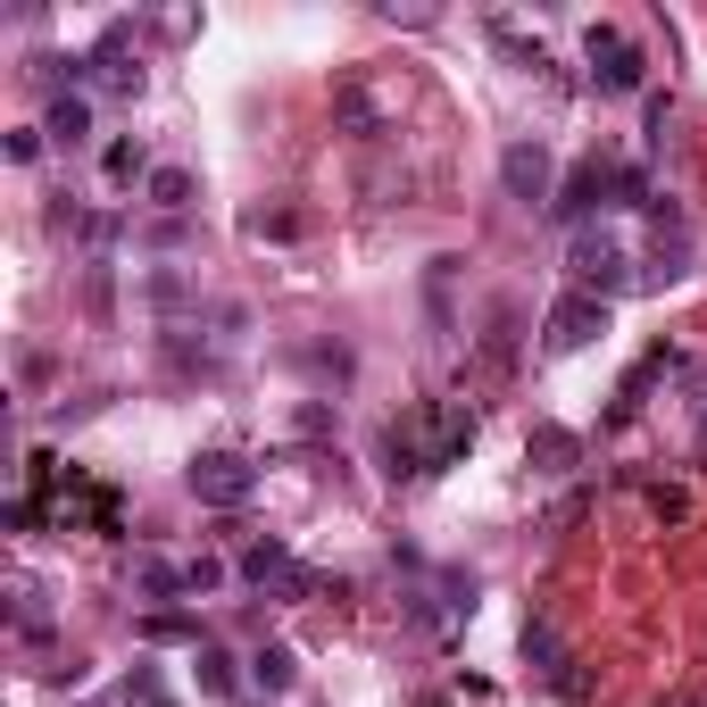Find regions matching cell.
Masks as SVG:
<instances>
[{
	"label": "cell",
	"instance_id": "cell-8",
	"mask_svg": "<svg viewBox=\"0 0 707 707\" xmlns=\"http://www.w3.org/2000/svg\"><path fill=\"white\" fill-rule=\"evenodd\" d=\"M334 117L350 133H383V117H374V100H367V84H358V75H341L334 84Z\"/></svg>",
	"mask_w": 707,
	"mask_h": 707
},
{
	"label": "cell",
	"instance_id": "cell-10",
	"mask_svg": "<svg viewBox=\"0 0 707 707\" xmlns=\"http://www.w3.org/2000/svg\"><path fill=\"white\" fill-rule=\"evenodd\" d=\"M42 133H58V142H84V133H93V109H84V100H58V109H51V126H42Z\"/></svg>",
	"mask_w": 707,
	"mask_h": 707
},
{
	"label": "cell",
	"instance_id": "cell-1",
	"mask_svg": "<svg viewBox=\"0 0 707 707\" xmlns=\"http://www.w3.org/2000/svg\"><path fill=\"white\" fill-rule=\"evenodd\" d=\"M466 442H475V416L466 409H425V416H409V425H391V475H433V466H449V458H466Z\"/></svg>",
	"mask_w": 707,
	"mask_h": 707
},
{
	"label": "cell",
	"instance_id": "cell-7",
	"mask_svg": "<svg viewBox=\"0 0 707 707\" xmlns=\"http://www.w3.org/2000/svg\"><path fill=\"white\" fill-rule=\"evenodd\" d=\"M575 275L591 283V292H608V283H624V250L599 233V242H575Z\"/></svg>",
	"mask_w": 707,
	"mask_h": 707
},
{
	"label": "cell",
	"instance_id": "cell-4",
	"mask_svg": "<svg viewBox=\"0 0 707 707\" xmlns=\"http://www.w3.org/2000/svg\"><path fill=\"white\" fill-rule=\"evenodd\" d=\"M591 67L608 75V93H633L641 84V51L624 34H608V25H591Z\"/></svg>",
	"mask_w": 707,
	"mask_h": 707
},
{
	"label": "cell",
	"instance_id": "cell-13",
	"mask_svg": "<svg viewBox=\"0 0 707 707\" xmlns=\"http://www.w3.org/2000/svg\"><path fill=\"white\" fill-rule=\"evenodd\" d=\"M533 458H541V466H566V458H575V433L541 425V433H533Z\"/></svg>",
	"mask_w": 707,
	"mask_h": 707
},
{
	"label": "cell",
	"instance_id": "cell-11",
	"mask_svg": "<svg viewBox=\"0 0 707 707\" xmlns=\"http://www.w3.org/2000/svg\"><path fill=\"white\" fill-rule=\"evenodd\" d=\"M150 200H159V208H184L192 200V175L184 167H159V175H150Z\"/></svg>",
	"mask_w": 707,
	"mask_h": 707
},
{
	"label": "cell",
	"instance_id": "cell-3",
	"mask_svg": "<svg viewBox=\"0 0 707 707\" xmlns=\"http://www.w3.org/2000/svg\"><path fill=\"white\" fill-rule=\"evenodd\" d=\"M541 334H550V350H583L591 334H608V300H599V292H566Z\"/></svg>",
	"mask_w": 707,
	"mask_h": 707
},
{
	"label": "cell",
	"instance_id": "cell-2",
	"mask_svg": "<svg viewBox=\"0 0 707 707\" xmlns=\"http://www.w3.org/2000/svg\"><path fill=\"white\" fill-rule=\"evenodd\" d=\"M250 458H233V449H208V458H192V491H200L208 508H242L250 500Z\"/></svg>",
	"mask_w": 707,
	"mask_h": 707
},
{
	"label": "cell",
	"instance_id": "cell-5",
	"mask_svg": "<svg viewBox=\"0 0 707 707\" xmlns=\"http://www.w3.org/2000/svg\"><path fill=\"white\" fill-rule=\"evenodd\" d=\"M500 175H508V192H516V200H541V192H550V150H541V142H508Z\"/></svg>",
	"mask_w": 707,
	"mask_h": 707
},
{
	"label": "cell",
	"instance_id": "cell-9",
	"mask_svg": "<svg viewBox=\"0 0 707 707\" xmlns=\"http://www.w3.org/2000/svg\"><path fill=\"white\" fill-rule=\"evenodd\" d=\"M599 192H608V167L591 159V167H575V184H566V200H558V208H566V217H583V208H591Z\"/></svg>",
	"mask_w": 707,
	"mask_h": 707
},
{
	"label": "cell",
	"instance_id": "cell-15",
	"mask_svg": "<svg viewBox=\"0 0 707 707\" xmlns=\"http://www.w3.org/2000/svg\"><path fill=\"white\" fill-rule=\"evenodd\" d=\"M200 690H208V699H225V690H233V666H225V657H217V650H208V657H200Z\"/></svg>",
	"mask_w": 707,
	"mask_h": 707
},
{
	"label": "cell",
	"instance_id": "cell-14",
	"mask_svg": "<svg viewBox=\"0 0 707 707\" xmlns=\"http://www.w3.org/2000/svg\"><path fill=\"white\" fill-rule=\"evenodd\" d=\"M250 666H259V683H267V690H283V683L300 674V666H292V650H259Z\"/></svg>",
	"mask_w": 707,
	"mask_h": 707
},
{
	"label": "cell",
	"instance_id": "cell-16",
	"mask_svg": "<svg viewBox=\"0 0 707 707\" xmlns=\"http://www.w3.org/2000/svg\"><path fill=\"white\" fill-rule=\"evenodd\" d=\"M133 175H142V150L117 142V150H109V184H133Z\"/></svg>",
	"mask_w": 707,
	"mask_h": 707
},
{
	"label": "cell",
	"instance_id": "cell-6",
	"mask_svg": "<svg viewBox=\"0 0 707 707\" xmlns=\"http://www.w3.org/2000/svg\"><path fill=\"white\" fill-rule=\"evenodd\" d=\"M242 575L259 583V591H267V583H283V591H308V575H300V566H292V550H275V541H259V550H250V558H242Z\"/></svg>",
	"mask_w": 707,
	"mask_h": 707
},
{
	"label": "cell",
	"instance_id": "cell-12",
	"mask_svg": "<svg viewBox=\"0 0 707 707\" xmlns=\"http://www.w3.org/2000/svg\"><path fill=\"white\" fill-rule=\"evenodd\" d=\"M142 591H150V599H175V591H192V575H175V566L142 558Z\"/></svg>",
	"mask_w": 707,
	"mask_h": 707
}]
</instances>
